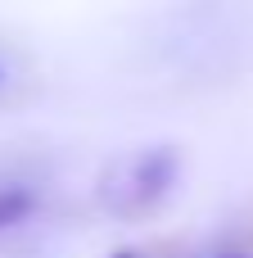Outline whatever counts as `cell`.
<instances>
[{"mask_svg": "<svg viewBox=\"0 0 253 258\" xmlns=\"http://www.w3.org/2000/svg\"><path fill=\"white\" fill-rule=\"evenodd\" d=\"M140 258H158V254H140Z\"/></svg>", "mask_w": 253, "mask_h": 258, "instance_id": "5b68a950", "label": "cell"}, {"mask_svg": "<svg viewBox=\"0 0 253 258\" xmlns=\"http://www.w3.org/2000/svg\"><path fill=\"white\" fill-rule=\"evenodd\" d=\"M177 181V154L172 150H145L127 163H118L109 177H104V204L113 213H149Z\"/></svg>", "mask_w": 253, "mask_h": 258, "instance_id": "6da1fadb", "label": "cell"}, {"mask_svg": "<svg viewBox=\"0 0 253 258\" xmlns=\"http://www.w3.org/2000/svg\"><path fill=\"white\" fill-rule=\"evenodd\" d=\"M27 209H32V195L27 190H18V186H5L0 190V227H14Z\"/></svg>", "mask_w": 253, "mask_h": 258, "instance_id": "7a4b0ae2", "label": "cell"}, {"mask_svg": "<svg viewBox=\"0 0 253 258\" xmlns=\"http://www.w3.org/2000/svg\"><path fill=\"white\" fill-rule=\"evenodd\" d=\"M113 258H140V254H136V249H118Z\"/></svg>", "mask_w": 253, "mask_h": 258, "instance_id": "3957f363", "label": "cell"}, {"mask_svg": "<svg viewBox=\"0 0 253 258\" xmlns=\"http://www.w3.org/2000/svg\"><path fill=\"white\" fill-rule=\"evenodd\" d=\"M226 258H249V254H226Z\"/></svg>", "mask_w": 253, "mask_h": 258, "instance_id": "277c9868", "label": "cell"}]
</instances>
